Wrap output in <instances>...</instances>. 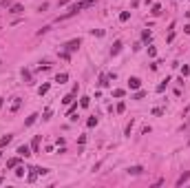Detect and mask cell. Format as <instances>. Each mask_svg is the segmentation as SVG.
Instances as JSON below:
<instances>
[{
    "instance_id": "6da1fadb",
    "label": "cell",
    "mask_w": 190,
    "mask_h": 188,
    "mask_svg": "<svg viewBox=\"0 0 190 188\" xmlns=\"http://www.w3.org/2000/svg\"><path fill=\"white\" fill-rule=\"evenodd\" d=\"M93 5H95V0H82V2H75V5H71L69 11H66V13H62L58 20H66V18H71V16H75V13H80L82 9H86V7H93Z\"/></svg>"
},
{
    "instance_id": "7a4b0ae2",
    "label": "cell",
    "mask_w": 190,
    "mask_h": 188,
    "mask_svg": "<svg viewBox=\"0 0 190 188\" xmlns=\"http://www.w3.org/2000/svg\"><path fill=\"white\" fill-rule=\"evenodd\" d=\"M64 47H66V51H69V53H71V51H77V49L82 47V40H80V38H77V40H69Z\"/></svg>"
},
{
    "instance_id": "3957f363",
    "label": "cell",
    "mask_w": 190,
    "mask_h": 188,
    "mask_svg": "<svg viewBox=\"0 0 190 188\" xmlns=\"http://www.w3.org/2000/svg\"><path fill=\"white\" fill-rule=\"evenodd\" d=\"M18 155H20V157H29V155H31V148L27 146V144H22V146H18Z\"/></svg>"
},
{
    "instance_id": "277c9868",
    "label": "cell",
    "mask_w": 190,
    "mask_h": 188,
    "mask_svg": "<svg viewBox=\"0 0 190 188\" xmlns=\"http://www.w3.org/2000/svg\"><path fill=\"white\" fill-rule=\"evenodd\" d=\"M122 51V42L120 40H115V42H113V47H110V55H117Z\"/></svg>"
},
{
    "instance_id": "5b68a950",
    "label": "cell",
    "mask_w": 190,
    "mask_h": 188,
    "mask_svg": "<svg viewBox=\"0 0 190 188\" xmlns=\"http://www.w3.org/2000/svg\"><path fill=\"white\" fill-rule=\"evenodd\" d=\"M128 86H130V89H139V86H141V80H139V78H130V80H128Z\"/></svg>"
},
{
    "instance_id": "8992f818",
    "label": "cell",
    "mask_w": 190,
    "mask_h": 188,
    "mask_svg": "<svg viewBox=\"0 0 190 188\" xmlns=\"http://www.w3.org/2000/svg\"><path fill=\"white\" fill-rule=\"evenodd\" d=\"M20 104H22L20 98H13V102H11V113H15V111L20 109Z\"/></svg>"
},
{
    "instance_id": "52a82bcc",
    "label": "cell",
    "mask_w": 190,
    "mask_h": 188,
    "mask_svg": "<svg viewBox=\"0 0 190 188\" xmlns=\"http://www.w3.org/2000/svg\"><path fill=\"white\" fill-rule=\"evenodd\" d=\"M38 117H40V115H38V113H31L29 117L25 119V126H31V124H33V122H35V119H38Z\"/></svg>"
},
{
    "instance_id": "ba28073f",
    "label": "cell",
    "mask_w": 190,
    "mask_h": 188,
    "mask_svg": "<svg viewBox=\"0 0 190 188\" xmlns=\"http://www.w3.org/2000/svg\"><path fill=\"white\" fill-rule=\"evenodd\" d=\"M66 80H69V75H66V73H58V75H55V82H58V84H64Z\"/></svg>"
},
{
    "instance_id": "9c48e42d",
    "label": "cell",
    "mask_w": 190,
    "mask_h": 188,
    "mask_svg": "<svg viewBox=\"0 0 190 188\" xmlns=\"http://www.w3.org/2000/svg\"><path fill=\"white\" fill-rule=\"evenodd\" d=\"M22 11H25V7H22V5H13V7H11V11H9V13L18 16V13H22Z\"/></svg>"
},
{
    "instance_id": "30bf717a",
    "label": "cell",
    "mask_w": 190,
    "mask_h": 188,
    "mask_svg": "<svg viewBox=\"0 0 190 188\" xmlns=\"http://www.w3.org/2000/svg\"><path fill=\"white\" fill-rule=\"evenodd\" d=\"M108 80H110L108 73H102V75H100V84H102V86H108Z\"/></svg>"
},
{
    "instance_id": "8fae6325",
    "label": "cell",
    "mask_w": 190,
    "mask_h": 188,
    "mask_svg": "<svg viewBox=\"0 0 190 188\" xmlns=\"http://www.w3.org/2000/svg\"><path fill=\"white\" fill-rule=\"evenodd\" d=\"M188 179H190V173H184V175H181L179 179H177V186H184V184L188 182Z\"/></svg>"
},
{
    "instance_id": "7c38bea8",
    "label": "cell",
    "mask_w": 190,
    "mask_h": 188,
    "mask_svg": "<svg viewBox=\"0 0 190 188\" xmlns=\"http://www.w3.org/2000/svg\"><path fill=\"white\" fill-rule=\"evenodd\" d=\"M11 139H13V135H5V137H0V146L5 148V146H7L9 142H11Z\"/></svg>"
},
{
    "instance_id": "4fadbf2b",
    "label": "cell",
    "mask_w": 190,
    "mask_h": 188,
    "mask_svg": "<svg viewBox=\"0 0 190 188\" xmlns=\"http://www.w3.org/2000/svg\"><path fill=\"white\" fill-rule=\"evenodd\" d=\"M141 170H144L141 166H130V168H128V175H139Z\"/></svg>"
},
{
    "instance_id": "5bb4252c",
    "label": "cell",
    "mask_w": 190,
    "mask_h": 188,
    "mask_svg": "<svg viewBox=\"0 0 190 188\" xmlns=\"http://www.w3.org/2000/svg\"><path fill=\"white\" fill-rule=\"evenodd\" d=\"M33 170L38 175H46V173H49V168H44V166H33Z\"/></svg>"
},
{
    "instance_id": "9a60e30c",
    "label": "cell",
    "mask_w": 190,
    "mask_h": 188,
    "mask_svg": "<svg viewBox=\"0 0 190 188\" xmlns=\"http://www.w3.org/2000/svg\"><path fill=\"white\" fill-rule=\"evenodd\" d=\"M22 80H25L27 84H31V73H29L27 69H22Z\"/></svg>"
},
{
    "instance_id": "2e32d148",
    "label": "cell",
    "mask_w": 190,
    "mask_h": 188,
    "mask_svg": "<svg viewBox=\"0 0 190 188\" xmlns=\"http://www.w3.org/2000/svg\"><path fill=\"white\" fill-rule=\"evenodd\" d=\"M168 82H170V78H166L164 82H161V84L157 86V93H161V91H166V86H168Z\"/></svg>"
},
{
    "instance_id": "e0dca14e",
    "label": "cell",
    "mask_w": 190,
    "mask_h": 188,
    "mask_svg": "<svg viewBox=\"0 0 190 188\" xmlns=\"http://www.w3.org/2000/svg\"><path fill=\"white\" fill-rule=\"evenodd\" d=\"M31 148H33V153H38V151H40V137H35V139H33Z\"/></svg>"
},
{
    "instance_id": "ac0fdd59",
    "label": "cell",
    "mask_w": 190,
    "mask_h": 188,
    "mask_svg": "<svg viewBox=\"0 0 190 188\" xmlns=\"http://www.w3.org/2000/svg\"><path fill=\"white\" fill-rule=\"evenodd\" d=\"M73 100H75V93H69V95H64V98H62V102H64V104H71Z\"/></svg>"
},
{
    "instance_id": "d6986e66",
    "label": "cell",
    "mask_w": 190,
    "mask_h": 188,
    "mask_svg": "<svg viewBox=\"0 0 190 188\" xmlns=\"http://www.w3.org/2000/svg\"><path fill=\"white\" fill-rule=\"evenodd\" d=\"M29 170H31V173L27 175V182H35V177H38V173H35L33 168H29Z\"/></svg>"
},
{
    "instance_id": "ffe728a7",
    "label": "cell",
    "mask_w": 190,
    "mask_h": 188,
    "mask_svg": "<svg viewBox=\"0 0 190 188\" xmlns=\"http://www.w3.org/2000/svg\"><path fill=\"white\" fill-rule=\"evenodd\" d=\"M150 38H153V33H150V31L146 29L144 33H141V40H144V42H150Z\"/></svg>"
},
{
    "instance_id": "44dd1931",
    "label": "cell",
    "mask_w": 190,
    "mask_h": 188,
    "mask_svg": "<svg viewBox=\"0 0 190 188\" xmlns=\"http://www.w3.org/2000/svg\"><path fill=\"white\" fill-rule=\"evenodd\" d=\"M49 93V84H42L40 89H38V95H46Z\"/></svg>"
},
{
    "instance_id": "7402d4cb",
    "label": "cell",
    "mask_w": 190,
    "mask_h": 188,
    "mask_svg": "<svg viewBox=\"0 0 190 188\" xmlns=\"http://www.w3.org/2000/svg\"><path fill=\"white\" fill-rule=\"evenodd\" d=\"M150 13H153V16H159V13H161V5H155L153 9H150Z\"/></svg>"
},
{
    "instance_id": "603a6c76",
    "label": "cell",
    "mask_w": 190,
    "mask_h": 188,
    "mask_svg": "<svg viewBox=\"0 0 190 188\" xmlns=\"http://www.w3.org/2000/svg\"><path fill=\"white\" fill-rule=\"evenodd\" d=\"M15 177H25V166H18L15 168Z\"/></svg>"
},
{
    "instance_id": "cb8c5ba5",
    "label": "cell",
    "mask_w": 190,
    "mask_h": 188,
    "mask_svg": "<svg viewBox=\"0 0 190 188\" xmlns=\"http://www.w3.org/2000/svg\"><path fill=\"white\" fill-rule=\"evenodd\" d=\"M15 166H18V159H9V162H7V168H15Z\"/></svg>"
},
{
    "instance_id": "d4e9b609",
    "label": "cell",
    "mask_w": 190,
    "mask_h": 188,
    "mask_svg": "<svg viewBox=\"0 0 190 188\" xmlns=\"http://www.w3.org/2000/svg\"><path fill=\"white\" fill-rule=\"evenodd\" d=\"M95 124H97V117H89V122H86V126H89V129H93Z\"/></svg>"
},
{
    "instance_id": "484cf974",
    "label": "cell",
    "mask_w": 190,
    "mask_h": 188,
    "mask_svg": "<svg viewBox=\"0 0 190 188\" xmlns=\"http://www.w3.org/2000/svg\"><path fill=\"white\" fill-rule=\"evenodd\" d=\"M128 18H130V13H128V11H122V13H120V20H122V22H126Z\"/></svg>"
},
{
    "instance_id": "4316f807",
    "label": "cell",
    "mask_w": 190,
    "mask_h": 188,
    "mask_svg": "<svg viewBox=\"0 0 190 188\" xmlns=\"http://www.w3.org/2000/svg\"><path fill=\"white\" fill-rule=\"evenodd\" d=\"M89 104H91V98H82V100H80V106H84V109L89 106Z\"/></svg>"
},
{
    "instance_id": "83f0119b",
    "label": "cell",
    "mask_w": 190,
    "mask_h": 188,
    "mask_svg": "<svg viewBox=\"0 0 190 188\" xmlns=\"http://www.w3.org/2000/svg\"><path fill=\"white\" fill-rule=\"evenodd\" d=\"M113 95H115V98H124V89H115Z\"/></svg>"
},
{
    "instance_id": "f1b7e54d",
    "label": "cell",
    "mask_w": 190,
    "mask_h": 188,
    "mask_svg": "<svg viewBox=\"0 0 190 188\" xmlns=\"http://www.w3.org/2000/svg\"><path fill=\"white\" fill-rule=\"evenodd\" d=\"M148 55H150V58H155V55H157V49H155V47H148Z\"/></svg>"
},
{
    "instance_id": "f546056e",
    "label": "cell",
    "mask_w": 190,
    "mask_h": 188,
    "mask_svg": "<svg viewBox=\"0 0 190 188\" xmlns=\"http://www.w3.org/2000/svg\"><path fill=\"white\" fill-rule=\"evenodd\" d=\"M91 33H93V35H97V38H102V35H104V31H102V29H93Z\"/></svg>"
},
{
    "instance_id": "4dcf8cb0",
    "label": "cell",
    "mask_w": 190,
    "mask_h": 188,
    "mask_svg": "<svg viewBox=\"0 0 190 188\" xmlns=\"http://www.w3.org/2000/svg\"><path fill=\"white\" fill-rule=\"evenodd\" d=\"M144 95H146V93H144V91H137V93H135V95H133V100H141V98H144Z\"/></svg>"
},
{
    "instance_id": "1f68e13d",
    "label": "cell",
    "mask_w": 190,
    "mask_h": 188,
    "mask_svg": "<svg viewBox=\"0 0 190 188\" xmlns=\"http://www.w3.org/2000/svg\"><path fill=\"white\" fill-rule=\"evenodd\" d=\"M51 117V109H44V113H42V119H49Z\"/></svg>"
},
{
    "instance_id": "d6a6232c",
    "label": "cell",
    "mask_w": 190,
    "mask_h": 188,
    "mask_svg": "<svg viewBox=\"0 0 190 188\" xmlns=\"http://www.w3.org/2000/svg\"><path fill=\"white\" fill-rule=\"evenodd\" d=\"M124 109H126V104H124V102L117 104V113H124Z\"/></svg>"
},
{
    "instance_id": "836d02e7",
    "label": "cell",
    "mask_w": 190,
    "mask_h": 188,
    "mask_svg": "<svg viewBox=\"0 0 190 188\" xmlns=\"http://www.w3.org/2000/svg\"><path fill=\"white\" fill-rule=\"evenodd\" d=\"M133 124H135V122L130 119V124H128V126H126V135H130V131H133Z\"/></svg>"
},
{
    "instance_id": "e575fe53",
    "label": "cell",
    "mask_w": 190,
    "mask_h": 188,
    "mask_svg": "<svg viewBox=\"0 0 190 188\" xmlns=\"http://www.w3.org/2000/svg\"><path fill=\"white\" fill-rule=\"evenodd\" d=\"M190 73V66H181V75H188Z\"/></svg>"
},
{
    "instance_id": "d590c367",
    "label": "cell",
    "mask_w": 190,
    "mask_h": 188,
    "mask_svg": "<svg viewBox=\"0 0 190 188\" xmlns=\"http://www.w3.org/2000/svg\"><path fill=\"white\" fill-rule=\"evenodd\" d=\"M69 2H71V0H60L58 5H60V7H64V5H69Z\"/></svg>"
},
{
    "instance_id": "8d00e7d4",
    "label": "cell",
    "mask_w": 190,
    "mask_h": 188,
    "mask_svg": "<svg viewBox=\"0 0 190 188\" xmlns=\"http://www.w3.org/2000/svg\"><path fill=\"white\" fill-rule=\"evenodd\" d=\"M188 18H190V11H188Z\"/></svg>"
},
{
    "instance_id": "74e56055",
    "label": "cell",
    "mask_w": 190,
    "mask_h": 188,
    "mask_svg": "<svg viewBox=\"0 0 190 188\" xmlns=\"http://www.w3.org/2000/svg\"><path fill=\"white\" fill-rule=\"evenodd\" d=\"M188 115H190V109H188Z\"/></svg>"
},
{
    "instance_id": "f35d334b",
    "label": "cell",
    "mask_w": 190,
    "mask_h": 188,
    "mask_svg": "<svg viewBox=\"0 0 190 188\" xmlns=\"http://www.w3.org/2000/svg\"><path fill=\"white\" fill-rule=\"evenodd\" d=\"M0 64H2V62H0Z\"/></svg>"
}]
</instances>
